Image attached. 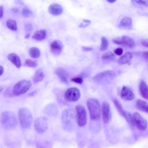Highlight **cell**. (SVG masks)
Wrapping results in <instances>:
<instances>
[{
  "label": "cell",
  "instance_id": "obj_30",
  "mask_svg": "<svg viewBox=\"0 0 148 148\" xmlns=\"http://www.w3.org/2000/svg\"><path fill=\"white\" fill-rule=\"evenodd\" d=\"M109 46V43L107 39L105 36H102L101 38V45L99 47L100 51H105L106 50Z\"/></svg>",
  "mask_w": 148,
  "mask_h": 148
},
{
  "label": "cell",
  "instance_id": "obj_40",
  "mask_svg": "<svg viewBox=\"0 0 148 148\" xmlns=\"http://www.w3.org/2000/svg\"><path fill=\"white\" fill-rule=\"evenodd\" d=\"M82 49L84 50V51H91L93 49L92 47H86V46H83L82 47Z\"/></svg>",
  "mask_w": 148,
  "mask_h": 148
},
{
  "label": "cell",
  "instance_id": "obj_21",
  "mask_svg": "<svg viewBox=\"0 0 148 148\" xmlns=\"http://www.w3.org/2000/svg\"><path fill=\"white\" fill-rule=\"evenodd\" d=\"M139 89L141 96L143 98L148 99V85L145 81L141 80L140 82Z\"/></svg>",
  "mask_w": 148,
  "mask_h": 148
},
{
  "label": "cell",
  "instance_id": "obj_31",
  "mask_svg": "<svg viewBox=\"0 0 148 148\" xmlns=\"http://www.w3.org/2000/svg\"><path fill=\"white\" fill-rule=\"evenodd\" d=\"M25 65L30 68H35L38 66V61L31 59H26L25 61Z\"/></svg>",
  "mask_w": 148,
  "mask_h": 148
},
{
  "label": "cell",
  "instance_id": "obj_23",
  "mask_svg": "<svg viewBox=\"0 0 148 148\" xmlns=\"http://www.w3.org/2000/svg\"><path fill=\"white\" fill-rule=\"evenodd\" d=\"M136 108L143 112L148 113V103L142 99H138L136 102Z\"/></svg>",
  "mask_w": 148,
  "mask_h": 148
},
{
  "label": "cell",
  "instance_id": "obj_14",
  "mask_svg": "<svg viewBox=\"0 0 148 148\" xmlns=\"http://www.w3.org/2000/svg\"><path fill=\"white\" fill-rule=\"evenodd\" d=\"M55 73L62 82L65 84H68V77H69V73L67 71L61 67H58L56 69Z\"/></svg>",
  "mask_w": 148,
  "mask_h": 148
},
{
  "label": "cell",
  "instance_id": "obj_9",
  "mask_svg": "<svg viewBox=\"0 0 148 148\" xmlns=\"http://www.w3.org/2000/svg\"><path fill=\"white\" fill-rule=\"evenodd\" d=\"M34 126L35 131L38 134H43L45 132L48 127L47 118L44 116L37 117L35 120Z\"/></svg>",
  "mask_w": 148,
  "mask_h": 148
},
{
  "label": "cell",
  "instance_id": "obj_41",
  "mask_svg": "<svg viewBox=\"0 0 148 148\" xmlns=\"http://www.w3.org/2000/svg\"><path fill=\"white\" fill-rule=\"evenodd\" d=\"M143 56L146 59H147L148 60V51H145L143 53Z\"/></svg>",
  "mask_w": 148,
  "mask_h": 148
},
{
  "label": "cell",
  "instance_id": "obj_29",
  "mask_svg": "<svg viewBox=\"0 0 148 148\" xmlns=\"http://www.w3.org/2000/svg\"><path fill=\"white\" fill-rule=\"evenodd\" d=\"M101 58L103 60H113L115 58V56L112 52L108 51V52L104 53L102 55Z\"/></svg>",
  "mask_w": 148,
  "mask_h": 148
},
{
  "label": "cell",
  "instance_id": "obj_39",
  "mask_svg": "<svg viewBox=\"0 0 148 148\" xmlns=\"http://www.w3.org/2000/svg\"><path fill=\"white\" fill-rule=\"evenodd\" d=\"M3 15V7L2 5H0V19L2 18Z\"/></svg>",
  "mask_w": 148,
  "mask_h": 148
},
{
  "label": "cell",
  "instance_id": "obj_18",
  "mask_svg": "<svg viewBox=\"0 0 148 148\" xmlns=\"http://www.w3.org/2000/svg\"><path fill=\"white\" fill-rule=\"evenodd\" d=\"M132 19L130 17H124L120 21V23L119 25V27L121 28L124 29H130L132 28Z\"/></svg>",
  "mask_w": 148,
  "mask_h": 148
},
{
  "label": "cell",
  "instance_id": "obj_20",
  "mask_svg": "<svg viewBox=\"0 0 148 148\" xmlns=\"http://www.w3.org/2000/svg\"><path fill=\"white\" fill-rule=\"evenodd\" d=\"M133 58V55L131 52L127 51L121 56L117 60V63L119 65H124L130 62Z\"/></svg>",
  "mask_w": 148,
  "mask_h": 148
},
{
  "label": "cell",
  "instance_id": "obj_15",
  "mask_svg": "<svg viewBox=\"0 0 148 148\" xmlns=\"http://www.w3.org/2000/svg\"><path fill=\"white\" fill-rule=\"evenodd\" d=\"M120 96L124 101H131L134 98V94L132 91L127 86H123L121 90Z\"/></svg>",
  "mask_w": 148,
  "mask_h": 148
},
{
  "label": "cell",
  "instance_id": "obj_5",
  "mask_svg": "<svg viewBox=\"0 0 148 148\" xmlns=\"http://www.w3.org/2000/svg\"><path fill=\"white\" fill-rule=\"evenodd\" d=\"M31 86L32 83L30 80L24 79L20 80L13 86L12 94L14 96H20L27 92Z\"/></svg>",
  "mask_w": 148,
  "mask_h": 148
},
{
  "label": "cell",
  "instance_id": "obj_44",
  "mask_svg": "<svg viewBox=\"0 0 148 148\" xmlns=\"http://www.w3.org/2000/svg\"><path fill=\"white\" fill-rule=\"evenodd\" d=\"M109 3H114V2H116V0H106Z\"/></svg>",
  "mask_w": 148,
  "mask_h": 148
},
{
  "label": "cell",
  "instance_id": "obj_2",
  "mask_svg": "<svg viewBox=\"0 0 148 148\" xmlns=\"http://www.w3.org/2000/svg\"><path fill=\"white\" fill-rule=\"evenodd\" d=\"M87 106L90 117L92 121H98L101 117V106L99 102L94 98H90L87 101Z\"/></svg>",
  "mask_w": 148,
  "mask_h": 148
},
{
  "label": "cell",
  "instance_id": "obj_4",
  "mask_svg": "<svg viewBox=\"0 0 148 148\" xmlns=\"http://www.w3.org/2000/svg\"><path fill=\"white\" fill-rule=\"evenodd\" d=\"M18 119L20 125L24 129L28 128L31 126L33 120L32 113L27 108H22L19 110Z\"/></svg>",
  "mask_w": 148,
  "mask_h": 148
},
{
  "label": "cell",
  "instance_id": "obj_7",
  "mask_svg": "<svg viewBox=\"0 0 148 148\" xmlns=\"http://www.w3.org/2000/svg\"><path fill=\"white\" fill-rule=\"evenodd\" d=\"M76 114L77 125L82 127L87 123V116L85 108L82 105H77L76 106Z\"/></svg>",
  "mask_w": 148,
  "mask_h": 148
},
{
  "label": "cell",
  "instance_id": "obj_26",
  "mask_svg": "<svg viewBox=\"0 0 148 148\" xmlns=\"http://www.w3.org/2000/svg\"><path fill=\"white\" fill-rule=\"evenodd\" d=\"M29 54L31 57L32 58L36 59L40 57V50L36 47H32L29 50Z\"/></svg>",
  "mask_w": 148,
  "mask_h": 148
},
{
  "label": "cell",
  "instance_id": "obj_27",
  "mask_svg": "<svg viewBox=\"0 0 148 148\" xmlns=\"http://www.w3.org/2000/svg\"><path fill=\"white\" fill-rule=\"evenodd\" d=\"M36 148H53V145L47 140L39 141L36 143Z\"/></svg>",
  "mask_w": 148,
  "mask_h": 148
},
{
  "label": "cell",
  "instance_id": "obj_24",
  "mask_svg": "<svg viewBox=\"0 0 148 148\" xmlns=\"http://www.w3.org/2000/svg\"><path fill=\"white\" fill-rule=\"evenodd\" d=\"M45 77V74L42 69L39 68L38 69L35 73L34 77H33V82L35 84H36L41 81Z\"/></svg>",
  "mask_w": 148,
  "mask_h": 148
},
{
  "label": "cell",
  "instance_id": "obj_11",
  "mask_svg": "<svg viewBox=\"0 0 148 148\" xmlns=\"http://www.w3.org/2000/svg\"><path fill=\"white\" fill-rule=\"evenodd\" d=\"M112 41L117 45H122L129 48H133L135 46L134 40L127 35H123L121 37H115L113 38Z\"/></svg>",
  "mask_w": 148,
  "mask_h": 148
},
{
  "label": "cell",
  "instance_id": "obj_43",
  "mask_svg": "<svg viewBox=\"0 0 148 148\" xmlns=\"http://www.w3.org/2000/svg\"><path fill=\"white\" fill-rule=\"evenodd\" d=\"M30 37V34L29 33H27L25 35V39H28Z\"/></svg>",
  "mask_w": 148,
  "mask_h": 148
},
{
  "label": "cell",
  "instance_id": "obj_13",
  "mask_svg": "<svg viewBox=\"0 0 148 148\" xmlns=\"http://www.w3.org/2000/svg\"><path fill=\"white\" fill-rule=\"evenodd\" d=\"M63 49V44L62 42L60 40H53L50 45V52L55 55H59Z\"/></svg>",
  "mask_w": 148,
  "mask_h": 148
},
{
  "label": "cell",
  "instance_id": "obj_33",
  "mask_svg": "<svg viewBox=\"0 0 148 148\" xmlns=\"http://www.w3.org/2000/svg\"><path fill=\"white\" fill-rule=\"evenodd\" d=\"M131 1L134 4L142 5L145 6H148V0H131Z\"/></svg>",
  "mask_w": 148,
  "mask_h": 148
},
{
  "label": "cell",
  "instance_id": "obj_8",
  "mask_svg": "<svg viewBox=\"0 0 148 148\" xmlns=\"http://www.w3.org/2000/svg\"><path fill=\"white\" fill-rule=\"evenodd\" d=\"M80 98V90L76 87H70L64 93V99L69 102H73L78 101Z\"/></svg>",
  "mask_w": 148,
  "mask_h": 148
},
{
  "label": "cell",
  "instance_id": "obj_42",
  "mask_svg": "<svg viewBox=\"0 0 148 148\" xmlns=\"http://www.w3.org/2000/svg\"><path fill=\"white\" fill-rule=\"evenodd\" d=\"M3 72H4V69L3 66L0 65V76H1L3 73Z\"/></svg>",
  "mask_w": 148,
  "mask_h": 148
},
{
  "label": "cell",
  "instance_id": "obj_3",
  "mask_svg": "<svg viewBox=\"0 0 148 148\" xmlns=\"http://www.w3.org/2000/svg\"><path fill=\"white\" fill-rule=\"evenodd\" d=\"M76 117V114H75L74 110L68 109L64 110L62 116L61 121L63 127L66 131H71L74 127V120Z\"/></svg>",
  "mask_w": 148,
  "mask_h": 148
},
{
  "label": "cell",
  "instance_id": "obj_17",
  "mask_svg": "<svg viewBox=\"0 0 148 148\" xmlns=\"http://www.w3.org/2000/svg\"><path fill=\"white\" fill-rule=\"evenodd\" d=\"M49 12L53 16H59L63 12L62 7L58 3H52L48 8Z\"/></svg>",
  "mask_w": 148,
  "mask_h": 148
},
{
  "label": "cell",
  "instance_id": "obj_35",
  "mask_svg": "<svg viewBox=\"0 0 148 148\" xmlns=\"http://www.w3.org/2000/svg\"><path fill=\"white\" fill-rule=\"evenodd\" d=\"M90 24H91V21H90L89 20H87V19H83V23H80V24L79 25V27L80 28H84L87 27L88 25H89Z\"/></svg>",
  "mask_w": 148,
  "mask_h": 148
},
{
  "label": "cell",
  "instance_id": "obj_38",
  "mask_svg": "<svg viewBox=\"0 0 148 148\" xmlns=\"http://www.w3.org/2000/svg\"><path fill=\"white\" fill-rule=\"evenodd\" d=\"M141 44L142 46L148 47V39H142L141 40Z\"/></svg>",
  "mask_w": 148,
  "mask_h": 148
},
{
  "label": "cell",
  "instance_id": "obj_36",
  "mask_svg": "<svg viewBox=\"0 0 148 148\" xmlns=\"http://www.w3.org/2000/svg\"><path fill=\"white\" fill-rule=\"evenodd\" d=\"M123 50L122 48L121 47H117V49H116L114 50V53L117 56H121L122 54H123Z\"/></svg>",
  "mask_w": 148,
  "mask_h": 148
},
{
  "label": "cell",
  "instance_id": "obj_1",
  "mask_svg": "<svg viewBox=\"0 0 148 148\" xmlns=\"http://www.w3.org/2000/svg\"><path fill=\"white\" fill-rule=\"evenodd\" d=\"M0 123L4 129L13 130L17 125V120L13 112L5 111L0 114Z\"/></svg>",
  "mask_w": 148,
  "mask_h": 148
},
{
  "label": "cell",
  "instance_id": "obj_6",
  "mask_svg": "<svg viewBox=\"0 0 148 148\" xmlns=\"http://www.w3.org/2000/svg\"><path fill=\"white\" fill-rule=\"evenodd\" d=\"M116 77V73L113 71L107 70L97 74L93 77V80L97 83L110 81Z\"/></svg>",
  "mask_w": 148,
  "mask_h": 148
},
{
  "label": "cell",
  "instance_id": "obj_25",
  "mask_svg": "<svg viewBox=\"0 0 148 148\" xmlns=\"http://www.w3.org/2000/svg\"><path fill=\"white\" fill-rule=\"evenodd\" d=\"M114 104V106H116L118 112L119 113V114L122 116L124 119H125L126 117V114H127V112L126 111L124 110V109H123L121 104L120 103V102L117 99H113V101Z\"/></svg>",
  "mask_w": 148,
  "mask_h": 148
},
{
  "label": "cell",
  "instance_id": "obj_32",
  "mask_svg": "<svg viewBox=\"0 0 148 148\" xmlns=\"http://www.w3.org/2000/svg\"><path fill=\"white\" fill-rule=\"evenodd\" d=\"M71 81L75 83L81 84L83 82V77L82 75H77V76H76L72 77L71 79Z\"/></svg>",
  "mask_w": 148,
  "mask_h": 148
},
{
  "label": "cell",
  "instance_id": "obj_16",
  "mask_svg": "<svg viewBox=\"0 0 148 148\" xmlns=\"http://www.w3.org/2000/svg\"><path fill=\"white\" fill-rule=\"evenodd\" d=\"M43 112L50 116H56L58 112L57 106L55 103L48 104L45 107Z\"/></svg>",
  "mask_w": 148,
  "mask_h": 148
},
{
  "label": "cell",
  "instance_id": "obj_34",
  "mask_svg": "<svg viewBox=\"0 0 148 148\" xmlns=\"http://www.w3.org/2000/svg\"><path fill=\"white\" fill-rule=\"evenodd\" d=\"M32 14V11L27 7H24L22 10V14L25 17H28L30 16H31Z\"/></svg>",
  "mask_w": 148,
  "mask_h": 148
},
{
  "label": "cell",
  "instance_id": "obj_22",
  "mask_svg": "<svg viewBox=\"0 0 148 148\" xmlns=\"http://www.w3.org/2000/svg\"><path fill=\"white\" fill-rule=\"evenodd\" d=\"M47 31L46 29H40L38 31H35L32 38V39L38 40V41H41L44 40L46 37Z\"/></svg>",
  "mask_w": 148,
  "mask_h": 148
},
{
  "label": "cell",
  "instance_id": "obj_19",
  "mask_svg": "<svg viewBox=\"0 0 148 148\" xmlns=\"http://www.w3.org/2000/svg\"><path fill=\"white\" fill-rule=\"evenodd\" d=\"M8 59L17 68H20L21 65V62L18 56L14 53H10L8 55Z\"/></svg>",
  "mask_w": 148,
  "mask_h": 148
},
{
  "label": "cell",
  "instance_id": "obj_28",
  "mask_svg": "<svg viewBox=\"0 0 148 148\" xmlns=\"http://www.w3.org/2000/svg\"><path fill=\"white\" fill-rule=\"evenodd\" d=\"M6 24L7 27L9 29H10L12 31H17V23L15 20H12V19H9L6 21Z\"/></svg>",
  "mask_w": 148,
  "mask_h": 148
},
{
  "label": "cell",
  "instance_id": "obj_45",
  "mask_svg": "<svg viewBox=\"0 0 148 148\" xmlns=\"http://www.w3.org/2000/svg\"><path fill=\"white\" fill-rule=\"evenodd\" d=\"M3 89V87L2 86H0V92L2 91Z\"/></svg>",
  "mask_w": 148,
  "mask_h": 148
},
{
  "label": "cell",
  "instance_id": "obj_10",
  "mask_svg": "<svg viewBox=\"0 0 148 148\" xmlns=\"http://www.w3.org/2000/svg\"><path fill=\"white\" fill-rule=\"evenodd\" d=\"M132 116L134 127H136L141 131H144L147 128V123L146 120L139 113L134 112Z\"/></svg>",
  "mask_w": 148,
  "mask_h": 148
},
{
  "label": "cell",
  "instance_id": "obj_12",
  "mask_svg": "<svg viewBox=\"0 0 148 148\" xmlns=\"http://www.w3.org/2000/svg\"><path fill=\"white\" fill-rule=\"evenodd\" d=\"M101 114L102 120L104 123H109L112 119V114L110 109L109 103L107 102H103L101 106Z\"/></svg>",
  "mask_w": 148,
  "mask_h": 148
},
{
  "label": "cell",
  "instance_id": "obj_37",
  "mask_svg": "<svg viewBox=\"0 0 148 148\" xmlns=\"http://www.w3.org/2000/svg\"><path fill=\"white\" fill-rule=\"evenodd\" d=\"M25 30L27 32H31L32 30V27L31 24L27 23L25 25Z\"/></svg>",
  "mask_w": 148,
  "mask_h": 148
}]
</instances>
